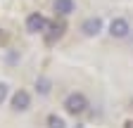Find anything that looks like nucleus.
<instances>
[{"mask_svg":"<svg viewBox=\"0 0 133 128\" xmlns=\"http://www.w3.org/2000/svg\"><path fill=\"white\" fill-rule=\"evenodd\" d=\"M10 104H12V111H29V107H31V95H29V90H17L12 97H10Z\"/></svg>","mask_w":133,"mask_h":128,"instance_id":"nucleus-5","label":"nucleus"},{"mask_svg":"<svg viewBox=\"0 0 133 128\" xmlns=\"http://www.w3.org/2000/svg\"><path fill=\"white\" fill-rule=\"evenodd\" d=\"M52 7H55V12L59 14V17H69V14L76 12V3L74 0H55Z\"/></svg>","mask_w":133,"mask_h":128,"instance_id":"nucleus-7","label":"nucleus"},{"mask_svg":"<svg viewBox=\"0 0 133 128\" xmlns=\"http://www.w3.org/2000/svg\"><path fill=\"white\" fill-rule=\"evenodd\" d=\"M64 31H66V26H64V22H52V24H48V29H45V43L48 45H55L62 36H64Z\"/></svg>","mask_w":133,"mask_h":128,"instance_id":"nucleus-6","label":"nucleus"},{"mask_svg":"<svg viewBox=\"0 0 133 128\" xmlns=\"http://www.w3.org/2000/svg\"><path fill=\"white\" fill-rule=\"evenodd\" d=\"M45 126H48V128H66V121H64L62 116H57V114H50V116L45 119Z\"/></svg>","mask_w":133,"mask_h":128,"instance_id":"nucleus-9","label":"nucleus"},{"mask_svg":"<svg viewBox=\"0 0 133 128\" xmlns=\"http://www.w3.org/2000/svg\"><path fill=\"white\" fill-rule=\"evenodd\" d=\"M131 107H133V100H131Z\"/></svg>","mask_w":133,"mask_h":128,"instance_id":"nucleus-11","label":"nucleus"},{"mask_svg":"<svg viewBox=\"0 0 133 128\" xmlns=\"http://www.w3.org/2000/svg\"><path fill=\"white\" fill-rule=\"evenodd\" d=\"M64 111H66V114H71V116H81V114H86V111H88V107H90V102H88V97H86V95H83V93H69V95H66V97H64Z\"/></svg>","mask_w":133,"mask_h":128,"instance_id":"nucleus-1","label":"nucleus"},{"mask_svg":"<svg viewBox=\"0 0 133 128\" xmlns=\"http://www.w3.org/2000/svg\"><path fill=\"white\" fill-rule=\"evenodd\" d=\"M7 97H10V86H7L5 81H0V104H3Z\"/></svg>","mask_w":133,"mask_h":128,"instance_id":"nucleus-10","label":"nucleus"},{"mask_svg":"<svg viewBox=\"0 0 133 128\" xmlns=\"http://www.w3.org/2000/svg\"><path fill=\"white\" fill-rule=\"evenodd\" d=\"M48 24H50V22L43 17L41 12H31L29 17H26V31H29V33H33V36H36V33H45Z\"/></svg>","mask_w":133,"mask_h":128,"instance_id":"nucleus-2","label":"nucleus"},{"mask_svg":"<svg viewBox=\"0 0 133 128\" xmlns=\"http://www.w3.org/2000/svg\"><path fill=\"white\" fill-rule=\"evenodd\" d=\"M36 90H38V95H50V90H52V83H50V78H45V76L36 78Z\"/></svg>","mask_w":133,"mask_h":128,"instance_id":"nucleus-8","label":"nucleus"},{"mask_svg":"<svg viewBox=\"0 0 133 128\" xmlns=\"http://www.w3.org/2000/svg\"><path fill=\"white\" fill-rule=\"evenodd\" d=\"M128 33H131V24H128V19H124V17H114V19L109 22V36H112V38H128Z\"/></svg>","mask_w":133,"mask_h":128,"instance_id":"nucleus-4","label":"nucleus"},{"mask_svg":"<svg viewBox=\"0 0 133 128\" xmlns=\"http://www.w3.org/2000/svg\"><path fill=\"white\" fill-rule=\"evenodd\" d=\"M102 29H105V22L100 19V17H88L86 22L81 24V33L86 36V38H95L102 33Z\"/></svg>","mask_w":133,"mask_h":128,"instance_id":"nucleus-3","label":"nucleus"}]
</instances>
